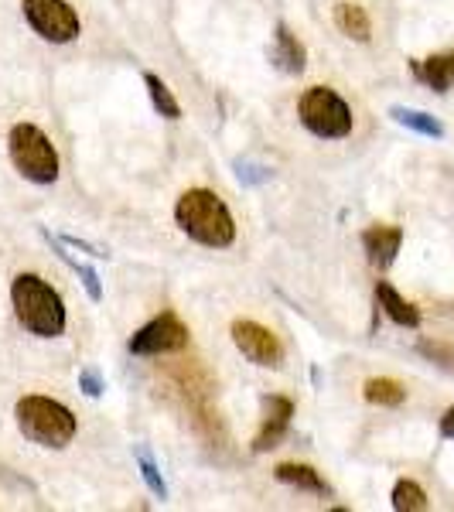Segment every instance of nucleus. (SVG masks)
<instances>
[{
  "instance_id": "1",
  "label": "nucleus",
  "mask_w": 454,
  "mask_h": 512,
  "mask_svg": "<svg viewBox=\"0 0 454 512\" xmlns=\"http://www.w3.org/2000/svg\"><path fill=\"white\" fill-rule=\"evenodd\" d=\"M175 222L188 239L209 250H229L236 243V219L229 205L209 188H188L175 202Z\"/></svg>"
},
{
  "instance_id": "2",
  "label": "nucleus",
  "mask_w": 454,
  "mask_h": 512,
  "mask_svg": "<svg viewBox=\"0 0 454 512\" xmlns=\"http://www.w3.org/2000/svg\"><path fill=\"white\" fill-rule=\"evenodd\" d=\"M11 304L24 332L35 338H59L69 325L62 294L38 274H18L11 280Z\"/></svg>"
},
{
  "instance_id": "3",
  "label": "nucleus",
  "mask_w": 454,
  "mask_h": 512,
  "mask_svg": "<svg viewBox=\"0 0 454 512\" xmlns=\"http://www.w3.org/2000/svg\"><path fill=\"white\" fill-rule=\"evenodd\" d=\"M14 420H18V431L28 437L38 448H52L62 451L72 444V437L79 431V420L65 407L62 400H52V396H21L18 407H14Z\"/></svg>"
},
{
  "instance_id": "4",
  "label": "nucleus",
  "mask_w": 454,
  "mask_h": 512,
  "mask_svg": "<svg viewBox=\"0 0 454 512\" xmlns=\"http://www.w3.org/2000/svg\"><path fill=\"white\" fill-rule=\"evenodd\" d=\"M7 154L18 175L31 185H55L59 181V151H55L52 137L35 123H14L7 134Z\"/></svg>"
},
{
  "instance_id": "5",
  "label": "nucleus",
  "mask_w": 454,
  "mask_h": 512,
  "mask_svg": "<svg viewBox=\"0 0 454 512\" xmlns=\"http://www.w3.org/2000/svg\"><path fill=\"white\" fill-rule=\"evenodd\" d=\"M297 120L318 140H345L356 127L352 106L332 86H311L297 99Z\"/></svg>"
},
{
  "instance_id": "6",
  "label": "nucleus",
  "mask_w": 454,
  "mask_h": 512,
  "mask_svg": "<svg viewBox=\"0 0 454 512\" xmlns=\"http://www.w3.org/2000/svg\"><path fill=\"white\" fill-rule=\"evenodd\" d=\"M21 11L41 41L69 45L82 35V21L69 0H21Z\"/></svg>"
},
{
  "instance_id": "7",
  "label": "nucleus",
  "mask_w": 454,
  "mask_h": 512,
  "mask_svg": "<svg viewBox=\"0 0 454 512\" xmlns=\"http://www.w3.org/2000/svg\"><path fill=\"white\" fill-rule=\"evenodd\" d=\"M188 325L181 321L175 311H161L158 318H151L144 328H137L130 335L127 349L134 355H171L188 349Z\"/></svg>"
},
{
  "instance_id": "8",
  "label": "nucleus",
  "mask_w": 454,
  "mask_h": 512,
  "mask_svg": "<svg viewBox=\"0 0 454 512\" xmlns=\"http://www.w3.org/2000/svg\"><path fill=\"white\" fill-rule=\"evenodd\" d=\"M229 335H233L236 349L243 352V359H250L253 366H260V369L284 366V342H280L270 328H263L260 321L236 318L233 328H229Z\"/></svg>"
},
{
  "instance_id": "9",
  "label": "nucleus",
  "mask_w": 454,
  "mask_h": 512,
  "mask_svg": "<svg viewBox=\"0 0 454 512\" xmlns=\"http://www.w3.org/2000/svg\"><path fill=\"white\" fill-rule=\"evenodd\" d=\"M291 417H294V403L287 400V396H280V393L263 396V424L257 437H253V451L257 454L274 451L287 437V431H291Z\"/></svg>"
},
{
  "instance_id": "10",
  "label": "nucleus",
  "mask_w": 454,
  "mask_h": 512,
  "mask_svg": "<svg viewBox=\"0 0 454 512\" xmlns=\"http://www.w3.org/2000/svg\"><path fill=\"white\" fill-rule=\"evenodd\" d=\"M400 246H403L400 226H369L366 233H362V250H366V260L373 263L376 270H390Z\"/></svg>"
},
{
  "instance_id": "11",
  "label": "nucleus",
  "mask_w": 454,
  "mask_h": 512,
  "mask_svg": "<svg viewBox=\"0 0 454 512\" xmlns=\"http://www.w3.org/2000/svg\"><path fill=\"white\" fill-rule=\"evenodd\" d=\"M270 62H274L280 72H287V76H301L304 65H308V52H304V45L297 41V35H291L287 24H277Z\"/></svg>"
},
{
  "instance_id": "12",
  "label": "nucleus",
  "mask_w": 454,
  "mask_h": 512,
  "mask_svg": "<svg viewBox=\"0 0 454 512\" xmlns=\"http://www.w3.org/2000/svg\"><path fill=\"white\" fill-rule=\"evenodd\" d=\"M410 72H414L417 82L431 86L434 93H448V89H454V52L431 55V59H414L410 62Z\"/></svg>"
},
{
  "instance_id": "13",
  "label": "nucleus",
  "mask_w": 454,
  "mask_h": 512,
  "mask_svg": "<svg viewBox=\"0 0 454 512\" xmlns=\"http://www.w3.org/2000/svg\"><path fill=\"white\" fill-rule=\"evenodd\" d=\"M376 301H379V308L386 311V318H390L393 325H400V328H420L417 304H410L407 297H403L390 284V280H379V284H376Z\"/></svg>"
},
{
  "instance_id": "14",
  "label": "nucleus",
  "mask_w": 454,
  "mask_h": 512,
  "mask_svg": "<svg viewBox=\"0 0 454 512\" xmlns=\"http://www.w3.org/2000/svg\"><path fill=\"white\" fill-rule=\"evenodd\" d=\"M335 24H338V31H342L345 38L362 41V45H366V41L373 38V21H369L366 7L349 4V0L335 4Z\"/></svg>"
},
{
  "instance_id": "15",
  "label": "nucleus",
  "mask_w": 454,
  "mask_h": 512,
  "mask_svg": "<svg viewBox=\"0 0 454 512\" xmlns=\"http://www.w3.org/2000/svg\"><path fill=\"white\" fill-rule=\"evenodd\" d=\"M274 478L284 485H294V489H304V492H315V495H328V482L321 478L311 465H297V461H284V465L274 468Z\"/></svg>"
},
{
  "instance_id": "16",
  "label": "nucleus",
  "mask_w": 454,
  "mask_h": 512,
  "mask_svg": "<svg viewBox=\"0 0 454 512\" xmlns=\"http://www.w3.org/2000/svg\"><path fill=\"white\" fill-rule=\"evenodd\" d=\"M390 120L400 123V127L414 130L420 137H431V140H441L444 137V123L431 117L424 110H414V106H390Z\"/></svg>"
},
{
  "instance_id": "17",
  "label": "nucleus",
  "mask_w": 454,
  "mask_h": 512,
  "mask_svg": "<svg viewBox=\"0 0 454 512\" xmlns=\"http://www.w3.org/2000/svg\"><path fill=\"white\" fill-rule=\"evenodd\" d=\"M362 396H366L373 407H400V403L407 400V390H403L400 379L373 376V379H366V386H362Z\"/></svg>"
},
{
  "instance_id": "18",
  "label": "nucleus",
  "mask_w": 454,
  "mask_h": 512,
  "mask_svg": "<svg viewBox=\"0 0 454 512\" xmlns=\"http://www.w3.org/2000/svg\"><path fill=\"white\" fill-rule=\"evenodd\" d=\"M41 236H45L48 243H52V250L59 253V260H62V263H69V267L76 270V274L82 277V287H86L89 301H103V284H99V274H96V270L89 267V263H79V260H72V256L62 250V243H59V239H55L52 233H48V229H41Z\"/></svg>"
},
{
  "instance_id": "19",
  "label": "nucleus",
  "mask_w": 454,
  "mask_h": 512,
  "mask_svg": "<svg viewBox=\"0 0 454 512\" xmlns=\"http://www.w3.org/2000/svg\"><path fill=\"white\" fill-rule=\"evenodd\" d=\"M144 86H147V96H151L154 110H158L164 120H181V106H178V99L171 96L168 82L161 76H154V72H144Z\"/></svg>"
},
{
  "instance_id": "20",
  "label": "nucleus",
  "mask_w": 454,
  "mask_h": 512,
  "mask_svg": "<svg viewBox=\"0 0 454 512\" xmlns=\"http://www.w3.org/2000/svg\"><path fill=\"white\" fill-rule=\"evenodd\" d=\"M134 458H137V468H140V478H144V485H147V492L154 495V499H168V482H164V475H161V468H158V461L151 458V451L144 448V444H137L134 448Z\"/></svg>"
},
{
  "instance_id": "21",
  "label": "nucleus",
  "mask_w": 454,
  "mask_h": 512,
  "mask_svg": "<svg viewBox=\"0 0 454 512\" xmlns=\"http://www.w3.org/2000/svg\"><path fill=\"white\" fill-rule=\"evenodd\" d=\"M393 509L396 512H424L427 509V492L420 489L414 478H400V482L393 485Z\"/></svg>"
},
{
  "instance_id": "22",
  "label": "nucleus",
  "mask_w": 454,
  "mask_h": 512,
  "mask_svg": "<svg viewBox=\"0 0 454 512\" xmlns=\"http://www.w3.org/2000/svg\"><path fill=\"white\" fill-rule=\"evenodd\" d=\"M233 168H236L239 185H263V181H270V171L260 168V164H253V161H236Z\"/></svg>"
},
{
  "instance_id": "23",
  "label": "nucleus",
  "mask_w": 454,
  "mask_h": 512,
  "mask_svg": "<svg viewBox=\"0 0 454 512\" xmlns=\"http://www.w3.org/2000/svg\"><path fill=\"white\" fill-rule=\"evenodd\" d=\"M79 390L86 393V396H93V400H96V396H103L106 383H103V376H99L93 366H86V369H82V373H79Z\"/></svg>"
},
{
  "instance_id": "24",
  "label": "nucleus",
  "mask_w": 454,
  "mask_h": 512,
  "mask_svg": "<svg viewBox=\"0 0 454 512\" xmlns=\"http://www.w3.org/2000/svg\"><path fill=\"white\" fill-rule=\"evenodd\" d=\"M62 246H76V250H82V253H89L93 260H103V256H110V253H103V250H96L93 243H86V239H76V236H62L59 239Z\"/></svg>"
},
{
  "instance_id": "25",
  "label": "nucleus",
  "mask_w": 454,
  "mask_h": 512,
  "mask_svg": "<svg viewBox=\"0 0 454 512\" xmlns=\"http://www.w3.org/2000/svg\"><path fill=\"white\" fill-rule=\"evenodd\" d=\"M420 352L431 355V359H441V366H451V362H454L451 349H441V345H431V342H420Z\"/></svg>"
},
{
  "instance_id": "26",
  "label": "nucleus",
  "mask_w": 454,
  "mask_h": 512,
  "mask_svg": "<svg viewBox=\"0 0 454 512\" xmlns=\"http://www.w3.org/2000/svg\"><path fill=\"white\" fill-rule=\"evenodd\" d=\"M437 431H441L444 441H454V407L444 410V417H441V424H437Z\"/></svg>"
}]
</instances>
